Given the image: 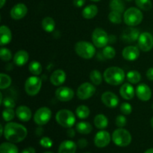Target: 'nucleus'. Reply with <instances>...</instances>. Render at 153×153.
Returning a JSON list of instances; mask_svg holds the SVG:
<instances>
[{"mask_svg": "<svg viewBox=\"0 0 153 153\" xmlns=\"http://www.w3.org/2000/svg\"><path fill=\"white\" fill-rule=\"evenodd\" d=\"M28 131L26 128L16 123H8L4 128V138L11 143H19L26 137Z\"/></svg>", "mask_w": 153, "mask_h": 153, "instance_id": "nucleus-1", "label": "nucleus"}, {"mask_svg": "<svg viewBox=\"0 0 153 153\" xmlns=\"http://www.w3.org/2000/svg\"><path fill=\"white\" fill-rule=\"evenodd\" d=\"M103 76L105 81L108 84L114 86L121 85L126 78L123 70L118 67H111L107 68L105 70Z\"/></svg>", "mask_w": 153, "mask_h": 153, "instance_id": "nucleus-2", "label": "nucleus"}, {"mask_svg": "<svg viewBox=\"0 0 153 153\" xmlns=\"http://www.w3.org/2000/svg\"><path fill=\"white\" fill-rule=\"evenodd\" d=\"M143 13L137 7H131L127 9L123 14L124 22L128 26H136L141 23L143 20Z\"/></svg>", "mask_w": 153, "mask_h": 153, "instance_id": "nucleus-3", "label": "nucleus"}, {"mask_svg": "<svg viewBox=\"0 0 153 153\" xmlns=\"http://www.w3.org/2000/svg\"><path fill=\"white\" fill-rule=\"evenodd\" d=\"M76 54L84 59H91L96 54L95 46L87 41H79L75 45Z\"/></svg>", "mask_w": 153, "mask_h": 153, "instance_id": "nucleus-4", "label": "nucleus"}, {"mask_svg": "<svg viewBox=\"0 0 153 153\" xmlns=\"http://www.w3.org/2000/svg\"><path fill=\"white\" fill-rule=\"evenodd\" d=\"M57 123L64 128H72L76 123V117L74 114L67 109H61L58 111L55 116Z\"/></svg>", "mask_w": 153, "mask_h": 153, "instance_id": "nucleus-5", "label": "nucleus"}, {"mask_svg": "<svg viewBox=\"0 0 153 153\" xmlns=\"http://www.w3.org/2000/svg\"><path fill=\"white\" fill-rule=\"evenodd\" d=\"M132 137L130 132L124 128H119L112 134V140L117 146L125 147L131 143Z\"/></svg>", "mask_w": 153, "mask_h": 153, "instance_id": "nucleus-6", "label": "nucleus"}, {"mask_svg": "<svg viewBox=\"0 0 153 153\" xmlns=\"http://www.w3.org/2000/svg\"><path fill=\"white\" fill-rule=\"evenodd\" d=\"M42 86V81L38 76H31L28 78L25 83V92L28 95L36 96L40 91Z\"/></svg>", "mask_w": 153, "mask_h": 153, "instance_id": "nucleus-7", "label": "nucleus"}, {"mask_svg": "<svg viewBox=\"0 0 153 153\" xmlns=\"http://www.w3.org/2000/svg\"><path fill=\"white\" fill-rule=\"evenodd\" d=\"M92 40L94 45L97 48H104L109 42V37L106 31L102 28H97L94 29L92 34Z\"/></svg>", "mask_w": 153, "mask_h": 153, "instance_id": "nucleus-8", "label": "nucleus"}, {"mask_svg": "<svg viewBox=\"0 0 153 153\" xmlns=\"http://www.w3.org/2000/svg\"><path fill=\"white\" fill-rule=\"evenodd\" d=\"M52 117V111L49 108L42 107L35 112L34 115V121L39 126L46 125Z\"/></svg>", "mask_w": 153, "mask_h": 153, "instance_id": "nucleus-9", "label": "nucleus"}, {"mask_svg": "<svg viewBox=\"0 0 153 153\" xmlns=\"http://www.w3.org/2000/svg\"><path fill=\"white\" fill-rule=\"evenodd\" d=\"M95 92L96 88L94 85L89 82H85L82 84L78 88L77 97L80 100H86L93 97Z\"/></svg>", "mask_w": 153, "mask_h": 153, "instance_id": "nucleus-10", "label": "nucleus"}, {"mask_svg": "<svg viewBox=\"0 0 153 153\" xmlns=\"http://www.w3.org/2000/svg\"><path fill=\"white\" fill-rule=\"evenodd\" d=\"M138 46L143 52H149L153 47V36L149 32L141 33L138 38Z\"/></svg>", "mask_w": 153, "mask_h": 153, "instance_id": "nucleus-11", "label": "nucleus"}, {"mask_svg": "<svg viewBox=\"0 0 153 153\" xmlns=\"http://www.w3.org/2000/svg\"><path fill=\"white\" fill-rule=\"evenodd\" d=\"M111 135L108 131H100L97 133L94 137V144L99 148H104L107 146L111 142Z\"/></svg>", "mask_w": 153, "mask_h": 153, "instance_id": "nucleus-12", "label": "nucleus"}, {"mask_svg": "<svg viewBox=\"0 0 153 153\" xmlns=\"http://www.w3.org/2000/svg\"><path fill=\"white\" fill-rule=\"evenodd\" d=\"M101 100L105 105L111 108H114L119 104L118 97L111 91H106L103 93L101 97Z\"/></svg>", "mask_w": 153, "mask_h": 153, "instance_id": "nucleus-13", "label": "nucleus"}, {"mask_svg": "<svg viewBox=\"0 0 153 153\" xmlns=\"http://www.w3.org/2000/svg\"><path fill=\"white\" fill-rule=\"evenodd\" d=\"M55 97L61 102H69L74 97V91L68 87H61L55 91Z\"/></svg>", "mask_w": 153, "mask_h": 153, "instance_id": "nucleus-14", "label": "nucleus"}, {"mask_svg": "<svg viewBox=\"0 0 153 153\" xmlns=\"http://www.w3.org/2000/svg\"><path fill=\"white\" fill-rule=\"evenodd\" d=\"M135 94L137 98L143 102L149 101L152 97V91L146 84H140L136 88Z\"/></svg>", "mask_w": 153, "mask_h": 153, "instance_id": "nucleus-15", "label": "nucleus"}, {"mask_svg": "<svg viewBox=\"0 0 153 153\" xmlns=\"http://www.w3.org/2000/svg\"><path fill=\"white\" fill-rule=\"evenodd\" d=\"M28 8L23 3H18L11 8L10 12V16L13 19H21L27 14Z\"/></svg>", "mask_w": 153, "mask_h": 153, "instance_id": "nucleus-16", "label": "nucleus"}, {"mask_svg": "<svg viewBox=\"0 0 153 153\" xmlns=\"http://www.w3.org/2000/svg\"><path fill=\"white\" fill-rule=\"evenodd\" d=\"M122 55L124 59L129 61H133L138 58L139 55H140V51H139L138 48L134 46H126L123 50Z\"/></svg>", "mask_w": 153, "mask_h": 153, "instance_id": "nucleus-17", "label": "nucleus"}, {"mask_svg": "<svg viewBox=\"0 0 153 153\" xmlns=\"http://www.w3.org/2000/svg\"><path fill=\"white\" fill-rule=\"evenodd\" d=\"M67 78L65 72L62 70H56L50 76V82L55 86H60L64 83Z\"/></svg>", "mask_w": 153, "mask_h": 153, "instance_id": "nucleus-18", "label": "nucleus"}, {"mask_svg": "<svg viewBox=\"0 0 153 153\" xmlns=\"http://www.w3.org/2000/svg\"><path fill=\"white\" fill-rule=\"evenodd\" d=\"M16 116L22 122H28L31 118V111L25 105H20L16 109Z\"/></svg>", "mask_w": 153, "mask_h": 153, "instance_id": "nucleus-19", "label": "nucleus"}, {"mask_svg": "<svg viewBox=\"0 0 153 153\" xmlns=\"http://www.w3.org/2000/svg\"><path fill=\"white\" fill-rule=\"evenodd\" d=\"M140 34L139 30L137 28H128L124 31L122 35V38L125 42L130 43V42H134L138 40Z\"/></svg>", "mask_w": 153, "mask_h": 153, "instance_id": "nucleus-20", "label": "nucleus"}, {"mask_svg": "<svg viewBox=\"0 0 153 153\" xmlns=\"http://www.w3.org/2000/svg\"><path fill=\"white\" fill-rule=\"evenodd\" d=\"M134 94L135 91L134 88L130 83L123 84L120 89V94L124 100H131L134 97Z\"/></svg>", "mask_w": 153, "mask_h": 153, "instance_id": "nucleus-21", "label": "nucleus"}, {"mask_svg": "<svg viewBox=\"0 0 153 153\" xmlns=\"http://www.w3.org/2000/svg\"><path fill=\"white\" fill-rule=\"evenodd\" d=\"M77 144L72 140H64L60 144L58 153H76Z\"/></svg>", "mask_w": 153, "mask_h": 153, "instance_id": "nucleus-22", "label": "nucleus"}, {"mask_svg": "<svg viewBox=\"0 0 153 153\" xmlns=\"http://www.w3.org/2000/svg\"><path fill=\"white\" fill-rule=\"evenodd\" d=\"M28 58H29V55L26 51L19 50L13 56V63L16 66L22 67L28 62Z\"/></svg>", "mask_w": 153, "mask_h": 153, "instance_id": "nucleus-23", "label": "nucleus"}, {"mask_svg": "<svg viewBox=\"0 0 153 153\" xmlns=\"http://www.w3.org/2000/svg\"><path fill=\"white\" fill-rule=\"evenodd\" d=\"M0 32H1V39H0V44L1 46L8 44L12 39V33L10 28L6 25H1L0 27Z\"/></svg>", "mask_w": 153, "mask_h": 153, "instance_id": "nucleus-24", "label": "nucleus"}, {"mask_svg": "<svg viewBox=\"0 0 153 153\" xmlns=\"http://www.w3.org/2000/svg\"><path fill=\"white\" fill-rule=\"evenodd\" d=\"M98 13V7L94 4H90L85 7L82 10V16L85 19H93Z\"/></svg>", "mask_w": 153, "mask_h": 153, "instance_id": "nucleus-25", "label": "nucleus"}, {"mask_svg": "<svg viewBox=\"0 0 153 153\" xmlns=\"http://www.w3.org/2000/svg\"><path fill=\"white\" fill-rule=\"evenodd\" d=\"M94 123L99 129H105L108 125V120L104 114H98L94 118Z\"/></svg>", "mask_w": 153, "mask_h": 153, "instance_id": "nucleus-26", "label": "nucleus"}, {"mask_svg": "<svg viewBox=\"0 0 153 153\" xmlns=\"http://www.w3.org/2000/svg\"><path fill=\"white\" fill-rule=\"evenodd\" d=\"M0 153H19V149L13 143L4 142L0 146Z\"/></svg>", "mask_w": 153, "mask_h": 153, "instance_id": "nucleus-27", "label": "nucleus"}, {"mask_svg": "<svg viewBox=\"0 0 153 153\" xmlns=\"http://www.w3.org/2000/svg\"><path fill=\"white\" fill-rule=\"evenodd\" d=\"M76 129L80 134H88L92 131L93 127L91 124L88 122H79L76 124Z\"/></svg>", "mask_w": 153, "mask_h": 153, "instance_id": "nucleus-28", "label": "nucleus"}, {"mask_svg": "<svg viewBox=\"0 0 153 153\" xmlns=\"http://www.w3.org/2000/svg\"><path fill=\"white\" fill-rule=\"evenodd\" d=\"M42 28L46 32H52L55 28V22L50 16H46L42 20L41 22Z\"/></svg>", "mask_w": 153, "mask_h": 153, "instance_id": "nucleus-29", "label": "nucleus"}, {"mask_svg": "<svg viewBox=\"0 0 153 153\" xmlns=\"http://www.w3.org/2000/svg\"><path fill=\"white\" fill-rule=\"evenodd\" d=\"M110 8L114 11L119 12L122 13L125 10V5L123 0H111L110 1Z\"/></svg>", "mask_w": 153, "mask_h": 153, "instance_id": "nucleus-30", "label": "nucleus"}, {"mask_svg": "<svg viewBox=\"0 0 153 153\" xmlns=\"http://www.w3.org/2000/svg\"><path fill=\"white\" fill-rule=\"evenodd\" d=\"M126 79L131 84H137L141 80V75L136 70H131L126 74Z\"/></svg>", "mask_w": 153, "mask_h": 153, "instance_id": "nucleus-31", "label": "nucleus"}, {"mask_svg": "<svg viewBox=\"0 0 153 153\" xmlns=\"http://www.w3.org/2000/svg\"><path fill=\"white\" fill-rule=\"evenodd\" d=\"M76 113L78 117L83 120L86 119V118H88V117H89L91 111H90V108L88 106L82 105H79V107L76 108Z\"/></svg>", "mask_w": 153, "mask_h": 153, "instance_id": "nucleus-32", "label": "nucleus"}, {"mask_svg": "<svg viewBox=\"0 0 153 153\" xmlns=\"http://www.w3.org/2000/svg\"><path fill=\"white\" fill-rule=\"evenodd\" d=\"M28 70H29L30 73H32L34 76H39L41 74L42 70H43V67L40 63L38 61H31L28 65Z\"/></svg>", "mask_w": 153, "mask_h": 153, "instance_id": "nucleus-33", "label": "nucleus"}, {"mask_svg": "<svg viewBox=\"0 0 153 153\" xmlns=\"http://www.w3.org/2000/svg\"><path fill=\"white\" fill-rule=\"evenodd\" d=\"M90 79L94 85H100L102 82V76L99 70H94L90 73Z\"/></svg>", "mask_w": 153, "mask_h": 153, "instance_id": "nucleus-34", "label": "nucleus"}, {"mask_svg": "<svg viewBox=\"0 0 153 153\" xmlns=\"http://www.w3.org/2000/svg\"><path fill=\"white\" fill-rule=\"evenodd\" d=\"M11 79L8 75L1 73V75H0V88L1 90L9 88L11 85Z\"/></svg>", "mask_w": 153, "mask_h": 153, "instance_id": "nucleus-35", "label": "nucleus"}, {"mask_svg": "<svg viewBox=\"0 0 153 153\" xmlns=\"http://www.w3.org/2000/svg\"><path fill=\"white\" fill-rule=\"evenodd\" d=\"M135 4L139 8L143 10H149L152 7L151 0H135Z\"/></svg>", "mask_w": 153, "mask_h": 153, "instance_id": "nucleus-36", "label": "nucleus"}, {"mask_svg": "<svg viewBox=\"0 0 153 153\" xmlns=\"http://www.w3.org/2000/svg\"><path fill=\"white\" fill-rule=\"evenodd\" d=\"M108 19L114 24H120L121 22H122L121 13H119V12L114 11V10H111L109 13Z\"/></svg>", "mask_w": 153, "mask_h": 153, "instance_id": "nucleus-37", "label": "nucleus"}, {"mask_svg": "<svg viewBox=\"0 0 153 153\" xmlns=\"http://www.w3.org/2000/svg\"><path fill=\"white\" fill-rule=\"evenodd\" d=\"M102 55L107 59H112L115 57L116 55V51L114 49L112 46H106L105 47H104L102 51Z\"/></svg>", "mask_w": 153, "mask_h": 153, "instance_id": "nucleus-38", "label": "nucleus"}, {"mask_svg": "<svg viewBox=\"0 0 153 153\" xmlns=\"http://www.w3.org/2000/svg\"><path fill=\"white\" fill-rule=\"evenodd\" d=\"M15 115H16V111H14L13 108H5L3 111L2 117L4 121L9 122L12 120L14 118Z\"/></svg>", "mask_w": 153, "mask_h": 153, "instance_id": "nucleus-39", "label": "nucleus"}, {"mask_svg": "<svg viewBox=\"0 0 153 153\" xmlns=\"http://www.w3.org/2000/svg\"><path fill=\"white\" fill-rule=\"evenodd\" d=\"M0 56L3 61H9L12 58L11 52L7 48L2 47L0 49Z\"/></svg>", "mask_w": 153, "mask_h": 153, "instance_id": "nucleus-40", "label": "nucleus"}, {"mask_svg": "<svg viewBox=\"0 0 153 153\" xmlns=\"http://www.w3.org/2000/svg\"><path fill=\"white\" fill-rule=\"evenodd\" d=\"M120 111L124 115H129L132 111V107L128 102H123L120 105Z\"/></svg>", "mask_w": 153, "mask_h": 153, "instance_id": "nucleus-41", "label": "nucleus"}, {"mask_svg": "<svg viewBox=\"0 0 153 153\" xmlns=\"http://www.w3.org/2000/svg\"><path fill=\"white\" fill-rule=\"evenodd\" d=\"M40 144L43 147L46 148V149H49V148H51L52 146L53 142H52V139L49 138V137H43L40 139Z\"/></svg>", "mask_w": 153, "mask_h": 153, "instance_id": "nucleus-42", "label": "nucleus"}, {"mask_svg": "<svg viewBox=\"0 0 153 153\" xmlns=\"http://www.w3.org/2000/svg\"><path fill=\"white\" fill-rule=\"evenodd\" d=\"M1 103L3 104L4 107L5 108H13L16 105V103H15L14 100L12 98H10V97H6L4 100H2Z\"/></svg>", "mask_w": 153, "mask_h": 153, "instance_id": "nucleus-43", "label": "nucleus"}, {"mask_svg": "<svg viewBox=\"0 0 153 153\" xmlns=\"http://www.w3.org/2000/svg\"><path fill=\"white\" fill-rule=\"evenodd\" d=\"M115 123H116L117 126L120 127V128H123V127H124L126 125L127 120L123 115H118V116L117 117Z\"/></svg>", "mask_w": 153, "mask_h": 153, "instance_id": "nucleus-44", "label": "nucleus"}, {"mask_svg": "<svg viewBox=\"0 0 153 153\" xmlns=\"http://www.w3.org/2000/svg\"><path fill=\"white\" fill-rule=\"evenodd\" d=\"M88 144V142L86 139L85 138H81L78 140L77 143V146H79L80 149H84V148L86 147Z\"/></svg>", "mask_w": 153, "mask_h": 153, "instance_id": "nucleus-45", "label": "nucleus"}, {"mask_svg": "<svg viewBox=\"0 0 153 153\" xmlns=\"http://www.w3.org/2000/svg\"><path fill=\"white\" fill-rule=\"evenodd\" d=\"M85 0H73V4L76 7H81L85 4Z\"/></svg>", "mask_w": 153, "mask_h": 153, "instance_id": "nucleus-46", "label": "nucleus"}, {"mask_svg": "<svg viewBox=\"0 0 153 153\" xmlns=\"http://www.w3.org/2000/svg\"><path fill=\"white\" fill-rule=\"evenodd\" d=\"M146 76L147 79L150 81H153V67H151L146 72Z\"/></svg>", "mask_w": 153, "mask_h": 153, "instance_id": "nucleus-47", "label": "nucleus"}, {"mask_svg": "<svg viewBox=\"0 0 153 153\" xmlns=\"http://www.w3.org/2000/svg\"><path fill=\"white\" fill-rule=\"evenodd\" d=\"M67 134L69 137L72 138V137H74L75 135H76V131H75V130L73 129V128H69V129L67 130Z\"/></svg>", "mask_w": 153, "mask_h": 153, "instance_id": "nucleus-48", "label": "nucleus"}, {"mask_svg": "<svg viewBox=\"0 0 153 153\" xmlns=\"http://www.w3.org/2000/svg\"><path fill=\"white\" fill-rule=\"evenodd\" d=\"M20 153H36L35 149L33 147H27L24 149Z\"/></svg>", "mask_w": 153, "mask_h": 153, "instance_id": "nucleus-49", "label": "nucleus"}, {"mask_svg": "<svg viewBox=\"0 0 153 153\" xmlns=\"http://www.w3.org/2000/svg\"><path fill=\"white\" fill-rule=\"evenodd\" d=\"M35 133L37 136L42 135L43 133V129L42 128H37V130L35 131Z\"/></svg>", "mask_w": 153, "mask_h": 153, "instance_id": "nucleus-50", "label": "nucleus"}, {"mask_svg": "<svg viewBox=\"0 0 153 153\" xmlns=\"http://www.w3.org/2000/svg\"><path fill=\"white\" fill-rule=\"evenodd\" d=\"M6 0H0V7H3V6H4V3H5Z\"/></svg>", "mask_w": 153, "mask_h": 153, "instance_id": "nucleus-51", "label": "nucleus"}, {"mask_svg": "<svg viewBox=\"0 0 153 153\" xmlns=\"http://www.w3.org/2000/svg\"><path fill=\"white\" fill-rule=\"evenodd\" d=\"M144 153H153V148H150V149H148Z\"/></svg>", "mask_w": 153, "mask_h": 153, "instance_id": "nucleus-52", "label": "nucleus"}, {"mask_svg": "<svg viewBox=\"0 0 153 153\" xmlns=\"http://www.w3.org/2000/svg\"><path fill=\"white\" fill-rule=\"evenodd\" d=\"M150 123H151V126H152V128H153V117L151 119V121H150Z\"/></svg>", "mask_w": 153, "mask_h": 153, "instance_id": "nucleus-53", "label": "nucleus"}, {"mask_svg": "<svg viewBox=\"0 0 153 153\" xmlns=\"http://www.w3.org/2000/svg\"><path fill=\"white\" fill-rule=\"evenodd\" d=\"M91 1H100V0H91Z\"/></svg>", "mask_w": 153, "mask_h": 153, "instance_id": "nucleus-54", "label": "nucleus"}, {"mask_svg": "<svg viewBox=\"0 0 153 153\" xmlns=\"http://www.w3.org/2000/svg\"><path fill=\"white\" fill-rule=\"evenodd\" d=\"M43 153H54V152H49V151H48V152H43Z\"/></svg>", "mask_w": 153, "mask_h": 153, "instance_id": "nucleus-55", "label": "nucleus"}, {"mask_svg": "<svg viewBox=\"0 0 153 153\" xmlns=\"http://www.w3.org/2000/svg\"><path fill=\"white\" fill-rule=\"evenodd\" d=\"M126 1H131V0H126Z\"/></svg>", "mask_w": 153, "mask_h": 153, "instance_id": "nucleus-56", "label": "nucleus"}, {"mask_svg": "<svg viewBox=\"0 0 153 153\" xmlns=\"http://www.w3.org/2000/svg\"><path fill=\"white\" fill-rule=\"evenodd\" d=\"M152 109H153V104H152Z\"/></svg>", "mask_w": 153, "mask_h": 153, "instance_id": "nucleus-57", "label": "nucleus"}, {"mask_svg": "<svg viewBox=\"0 0 153 153\" xmlns=\"http://www.w3.org/2000/svg\"><path fill=\"white\" fill-rule=\"evenodd\" d=\"M85 153H90V152H85Z\"/></svg>", "mask_w": 153, "mask_h": 153, "instance_id": "nucleus-58", "label": "nucleus"}]
</instances>
